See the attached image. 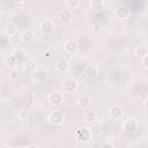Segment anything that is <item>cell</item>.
Returning <instances> with one entry per match:
<instances>
[{"mask_svg": "<svg viewBox=\"0 0 148 148\" xmlns=\"http://www.w3.org/2000/svg\"><path fill=\"white\" fill-rule=\"evenodd\" d=\"M49 123H51L52 125H60L64 121V114L60 111H52L49 114Z\"/></svg>", "mask_w": 148, "mask_h": 148, "instance_id": "6da1fadb", "label": "cell"}, {"mask_svg": "<svg viewBox=\"0 0 148 148\" xmlns=\"http://www.w3.org/2000/svg\"><path fill=\"white\" fill-rule=\"evenodd\" d=\"M136 127H138V123H136L135 119H133V118H127V119L123 123V128H124V131H126V132H133V131L136 130Z\"/></svg>", "mask_w": 148, "mask_h": 148, "instance_id": "7a4b0ae2", "label": "cell"}, {"mask_svg": "<svg viewBox=\"0 0 148 148\" xmlns=\"http://www.w3.org/2000/svg\"><path fill=\"white\" fill-rule=\"evenodd\" d=\"M109 114H110V117H111L112 119L118 120V119H120L121 116H123V109H121L119 105H112V106L110 108V110H109Z\"/></svg>", "mask_w": 148, "mask_h": 148, "instance_id": "3957f363", "label": "cell"}, {"mask_svg": "<svg viewBox=\"0 0 148 148\" xmlns=\"http://www.w3.org/2000/svg\"><path fill=\"white\" fill-rule=\"evenodd\" d=\"M53 29H54V23L52 20H44L40 23V31L44 34H49L53 31Z\"/></svg>", "mask_w": 148, "mask_h": 148, "instance_id": "277c9868", "label": "cell"}, {"mask_svg": "<svg viewBox=\"0 0 148 148\" xmlns=\"http://www.w3.org/2000/svg\"><path fill=\"white\" fill-rule=\"evenodd\" d=\"M49 102H50L51 105H59L62 102V95L59 91L51 92L50 96H49Z\"/></svg>", "mask_w": 148, "mask_h": 148, "instance_id": "5b68a950", "label": "cell"}, {"mask_svg": "<svg viewBox=\"0 0 148 148\" xmlns=\"http://www.w3.org/2000/svg\"><path fill=\"white\" fill-rule=\"evenodd\" d=\"M59 18L64 23H69L73 20V14H72V12L69 9H62L59 13Z\"/></svg>", "mask_w": 148, "mask_h": 148, "instance_id": "8992f818", "label": "cell"}, {"mask_svg": "<svg viewBox=\"0 0 148 148\" xmlns=\"http://www.w3.org/2000/svg\"><path fill=\"white\" fill-rule=\"evenodd\" d=\"M56 69L59 72V73H65L69 69V62L65 59H61V60H58L57 64H56Z\"/></svg>", "mask_w": 148, "mask_h": 148, "instance_id": "52a82bcc", "label": "cell"}, {"mask_svg": "<svg viewBox=\"0 0 148 148\" xmlns=\"http://www.w3.org/2000/svg\"><path fill=\"white\" fill-rule=\"evenodd\" d=\"M21 39L23 43H31L35 39V35L30 29H27L21 34Z\"/></svg>", "mask_w": 148, "mask_h": 148, "instance_id": "ba28073f", "label": "cell"}, {"mask_svg": "<svg viewBox=\"0 0 148 148\" xmlns=\"http://www.w3.org/2000/svg\"><path fill=\"white\" fill-rule=\"evenodd\" d=\"M84 73H86V76L89 77V79H92L97 75L98 73V69L95 65H87L86 68H84Z\"/></svg>", "mask_w": 148, "mask_h": 148, "instance_id": "9c48e42d", "label": "cell"}, {"mask_svg": "<svg viewBox=\"0 0 148 148\" xmlns=\"http://www.w3.org/2000/svg\"><path fill=\"white\" fill-rule=\"evenodd\" d=\"M76 88H77V83L73 79H68L64 82V89L66 91H73V90H76Z\"/></svg>", "mask_w": 148, "mask_h": 148, "instance_id": "30bf717a", "label": "cell"}, {"mask_svg": "<svg viewBox=\"0 0 148 148\" xmlns=\"http://www.w3.org/2000/svg\"><path fill=\"white\" fill-rule=\"evenodd\" d=\"M77 44L74 40H67L65 43V50L67 53H75L77 51Z\"/></svg>", "mask_w": 148, "mask_h": 148, "instance_id": "8fae6325", "label": "cell"}, {"mask_svg": "<svg viewBox=\"0 0 148 148\" xmlns=\"http://www.w3.org/2000/svg\"><path fill=\"white\" fill-rule=\"evenodd\" d=\"M96 119H97V114H96L95 111L88 110V111H86L84 114H83V120H84L86 123H92V121H95Z\"/></svg>", "mask_w": 148, "mask_h": 148, "instance_id": "7c38bea8", "label": "cell"}, {"mask_svg": "<svg viewBox=\"0 0 148 148\" xmlns=\"http://www.w3.org/2000/svg\"><path fill=\"white\" fill-rule=\"evenodd\" d=\"M3 32H5L6 36H8V38H10V37H13L14 35L17 34V29H16V27H15L14 24H8V25L5 28Z\"/></svg>", "mask_w": 148, "mask_h": 148, "instance_id": "4fadbf2b", "label": "cell"}, {"mask_svg": "<svg viewBox=\"0 0 148 148\" xmlns=\"http://www.w3.org/2000/svg\"><path fill=\"white\" fill-rule=\"evenodd\" d=\"M116 15L119 18H126L130 15V10L126 7H119V8L116 9Z\"/></svg>", "mask_w": 148, "mask_h": 148, "instance_id": "5bb4252c", "label": "cell"}, {"mask_svg": "<svg viewBox=\"0 0 148 148\" xmlns=\"http://www.w3.org/2000/svg\"><path fill=\"white\" fill-rule=\"evenodd\" d=\"M24 69L27 72H34L36 69V62L34 59H28L25 62H24Z\"/></svg>", "mask_w": 148, "mask_h": 148, "instance_id": "9a60e30c", "label": "cell"}, {"mask_svg": "<svg viewBox=\"0 0 148 148\" xmlns=\"http://www.w3.org/2000/svg\"><path fill=\"white\" fill-rule=\"evenodd\" d=\"M90 98L88 97V96H82V97H80L79 99H77V104H79V106L80 108H83V109H86L87 106H89L90 105Z\"/></svg>", "mask_w": 148, "mask_h": 148, "instance_id": "2e32d148", "label": "cell"}, {"mask_svg": "<svg viewBox=\"0 0 148 148\" xmlns=\"http://www.w3.org/2000/svg\"><path fill=\"white\" fill-rule=\"evenodd\" d=\"M13 56L16 58V60H17V61H21V60L25 57V51H24L23 49H21V47H17V49H15V50H14Z\"/></svg>", "mask_w": 148, "mask_h": 148, "instance_id": "e0dca14e", "label": "cell"}, {"mask_svg": "<svg viewBox=\"0 0 148 148\" xmlns=\"http://www.w3.org/2000/svg\"><path fill=\"white\" fill-rule=\"evenodd\" d=\"M5 61H6V65L8 66V67H15L16 66V64L18 62L17 60H16V58L12 54V56H8L6 59H5Z\"/></svg>", "mask_w": 148, "mask_h": 148, "instance_id": "ac0fdd59", "label": "cell"}, {"mask_svg": "<svg viewBox=\"0 0 148 148\" xmlns=\"http://www.w3.org/2000/svg\"><path fill=\"white\" fill-rule=\"evenodd\" d=\"M21 42H22V39H21V35H17V34L9 38V44L13 45V46H18V44H20Z\"/></svg>", "mask_w": 148, "mask_h": 148, "instance_id": "d6986e66", "label": "cell"}, {"mask_svg": "<svg viewBox=\"0 0 148 148\" xmlns=\"http://www.w3.org/2000/svg\"><path fill=\"white\" fill-rule=\"evenodd\" d=\"M90 5H91V8L95 9V10L102 9V8L104 7V2H103V1H92Z\"/></svg>", "mask_w": 148, "mask_h": 148, "instance_id": "ffe728a7", "label": "cell"}, {"mask_svg": "<svg viewBox=\"0 0 148 148\" xmlns=\"http://www.w3.org/2000/svg\"><path fill=\"white\" fill-rule=\"evenodd\" d=\"M135 54H138L140 57H145L147 54V49L145 46H138L135 49Z\"/></svg>", "mask_w": 148, "mask_h": 148, "instance_id": "44dd1931", "label": "cell"}, {"mask_svg": "<svg viewBox=\"0 0 148 148\" xmlns=\"http://www.w3.org/2000/svg\"><path fill=\"white\" fill-rule=\"evenodd\" d=\"M53 56H54V51L51 50V49H46V51L43 52V58L49 59V58H52Z\"/></svg>", "mask_w": 148, "mask_h": 148, "instance_id": "7402d4cb", "label": "cell"}, {"mask_svg": "<svg viewBox=\"0 0 148 148\" xmlns=\"http://www.w3.org/2000/svg\"><path fill=\"white\" fill-rule=\"evenodd\" d=\"M142 64H143V66L146 68H148V53L145 57H142Z\"/></svg>", "mask_w": 148, "mask_h": 148, "instance_id": "603a6c76", "label": "cell"}, {"mask_svg": "<svg viewBox=\"0 0 148 148\" xmlns=\"http://www.w3.org/2000/svg\"><path fill=\"white\" fill-rule=\"evenodd\" d=\"M66 5H67V6H74V7H76V6L80 5V1H75V2H73V1H67Z\"/></svg>", "mask_w": 148, "mask_h": 148, "instance_id": "cb8c5ba5", "label": "cell"}, {"mask_svg": "<svg viewBox=\"0 0 148 148\" xmlns=\"http://www.w3.org/2000/svg\"><path fill=\"white\" fill-rule=\"evenodd\" d=\"M102 148H113V146H112L111 143H109V142H106V143H104V145L102 146Z\"/></svg>", "mask_w": 148, "mask_h": 148, "instance_id": "d4e9b609", "label": "cell"}, {"mask_svg": "<svg viewBox=\"0 0 148 148\" xmlns=\"http://www.w3.org/2000/svg\"><path fill=\"white\" fill-rule=\"evenodd\" d=\"M143 106H145V108L148 110V97L145 99V102H143Z\"/></svg>", "mask_w": 148, "mask_h": 148, "instance_id": "484cf974", "label": "cell"}, {"mask_svg": "<svg viewBox=\"0 0 148 148\" xmlns=\"http://www.w3.org/2000/svg\"><path fill=\"white\" fill-rule=\"evenodd\" d=\"M0 148H12V147H10V146H8V145H2Z\"/></svg>", "mask_w": 148, "mask_h": 148, "instance_id": "4316f807", "label": "cell"}, {"mask_svg": "<svg viewBox=\"0 0 148 148\" xmlns=\"http://www.w3.org/2000/svg\"><path fill=\"white\" fill-rule=\"evenodd\" d=\"M147 10H148V2H147Z\"/></svg>", "mask_w": 148, "mask_h": 148, "instance_id": "83f0119b", "label": "cell"}]
</instances>
